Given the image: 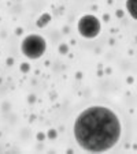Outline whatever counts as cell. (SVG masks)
I'll return each mask as SVG.
<instances>
[{"instance_id":"7a4b0ae2","label":"cell","mask_w":137,"mask_h":154,"mask_svg":"<svg viewBox=\"0 0 137 154\" xmlns=\"http://www.w3.org/2000/svg\"><path fill=\"white\" fill-rule=\"evenodd\" d=\"M47 49V41L38 34H29L24 38L21 44V51L28 59H40Z\"/></svg>"},{"instance_id":"3957f363","label":"cell","mask_w":137,"mask_h":154,"mask_svg":"<svg viewBox=\"0 0 137 154\" xmlns=\"http://www.w3.org/2000/svg\"><path fill=\"white\" fill-rule=\"evenodd\" d=\"M77 29H78L80 35H82L84 38H95L100 34L102 23H100L97 17L86 14L80 18L78 23H77Z\"/></svg>"},{"instance_id":"277c9868","label":"cell","mask_w":137,"mask_h":154,"mask_svg":"<svg viewBox=\"0 0 137 154\" xmlns=\"http://www.w3.org/2000/svg\"><path fill=\"white\" fill-rule=\"evenodd\" d=\"M126 11L134 20H137V0H126Z\"/></svg>"},{"instance_id":"6da1fadb","label":"cell","mask_w":137,"mask_h":154,"mask_svg":"<svg viewBox=\"0 0 137 154\" xmlns=\"http://www.w3.org/2000/svg\"><path fill=\"white\" fill-rule=\"evenodd\" d=\"M73 132L82 150L103 153L111 150L119 142L122 123L111 108L93 105L77 116Z\"/></svg>"}]
</instances>
